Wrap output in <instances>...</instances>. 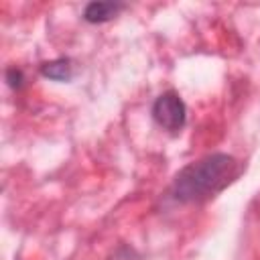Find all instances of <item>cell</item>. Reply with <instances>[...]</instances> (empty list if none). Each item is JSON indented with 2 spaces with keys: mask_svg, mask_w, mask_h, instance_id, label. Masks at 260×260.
<instances>
[{
  "mask_svg": "<svg viewBox=\"0 0 260 260\" xmlns=\"http://www.w3.org/2000/svg\"><path fill=\"white\" fill-rule=\"evenodd\" d=\"M41 73L55 81H69L73 77V63L67 57H59L41 65Z\"/></svg>",
  "mask_w": 260,
  "mask_h": 260,
  "instance_id": "4",
  "label": "cell"
},
{
  "mask_svg": "<svg viewBox=\"0 0 260 260\" xmlns=\"http://www.w3.org/2000/svg\"><path fill=\"white\" fill-rule=\"evenodd\" d=\"M240 162L225 152H211L183 167L171 185V195L179 203H201L223 191L238 175Z\"/></svg>",
  "mask_w": 260,
  "mask_h": 260,
  "instance_id": "1",
  "label": "cell"
},
{
  "mask_svg": "<svg viewBox=\"0 0 260 260\" xmlns=\"http://www.w3.org/2000/svg\"><path fill=\"white\" fill-rule=\"evenodd\" d=\"M106 260H142V258H140V254H138L132 246L120 244V246H116V248L110 252V256H108Z\"/></svg>",
  "mask_w": 260,
  "mask_h": 260,
  "instance_id": "5",
  "label": "cell"
},
{
  "mask_svg": "<svg viewBox=\"0 0 260 260\" xmlns=\"http://www.w3.org/2000/svg\"><path fill=\"white\" fill-rule=\"evenodd\" d=\"M6 81L12 89H20L24 83V73L16 67H10V69H6Z\"/></svg>",
  "mask_w": 260,
  "mask_h": 260,
  "instance_id": "6",
  "label": "cell"
},
{
  "mask_svg": "<svg viewBox=\"0 0 260 260\" xmlns=\"http://www.w3.org/2000/svg\"><path fill=\"white\" fill-rule=\"evenodd\" d=\"M152 118L162 130L175 134L187 122V106L177 91H162L152 104Z\"/></svg>",
  "mask_w": 260,
  "mask_h": 260,
  "instance_id": "2",
  "label": "cell"
},
{
  "mask_svg": "<svg viewBox=\"0 0 260 260\" xmlns=\"http://www.w3.org/2000/svg\"><path fill=\"white\" fill-rule=\"evenodd\" d=\"M126 8V4L122 2H89L83 8V20L91 22V24H102L108 22L112 18H116L122 10Z\"/></svg>",
  "mask_w": 260,
  "mask_h": 260,
  "instance_id": "3",
  "label": "cell"
}]
</instances>
